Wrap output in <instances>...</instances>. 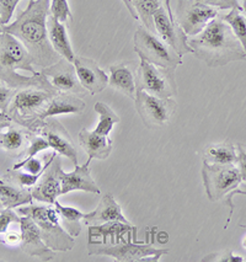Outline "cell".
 <instances>
[{"instance_id":"cell-40","label":"cell","mask_w":246,"mask_h":262,"mask_svg":"<svg viewBox=\"0 0 246 262\" xmlns=\"http://www.w3.org/2000/svg\"><path fill=\"white\" fill-rule=\"evenodd\" d=\"M236 166H238L240 173H241L242 182H246V144H238L236 145Z\"/></svg>"},{"instance_id":"cell-4","label":"cell","mask_w":246,"mask_h":262,"mask_svg":"<svg viewBox=\"0 0 246 262\" xmlns=\"http://www.w3.org/2000/svg\"><path fill=\"white\" fill-rule=\"evenodd\" d=\"M57 94L35 86L20 89L13 97L7 114L15 123L35 132L41 122V116Z\"/></svg>"},{"instance_id":"cell-13","label":"cell","mask_w":246,"mask_h":262,"mask_svg":"<svg viewBox=\"0 0 246 262\" xmlns=\"http://www.w3.org/2000/svg\"><path fill=\"white\" fill-rule=\"evenodd\" d=\"M154 27L155 33L166 45L174 50L180 57L185 54L192 53L190 45H188L187 35L185 33L181 26L169 16L165 8H159L154 14Z\"/></svg>"},{"instance_id":"cell-33","label":"cell","mask_w":246,"mask_h":262,"mask_svg":"<svg viewBox=\"0 0 246 262\" xmlns=\"http://www.w3.org/2000/svg\"><path fill=\"white\" fill-rule=\"evenodd\" d=\"M57 154H58L57 151H53L52 154H50V157H48V160L44 161V165L42 164V161L39 159H36V158H31V159H29V160L17 161V163H15L13 165V169L14 170L24 169L26 172L32 173V175H37V173L41 172L42 170L44 169V167H47L51 163H52V160L54 159V157H56Z\"/></svg>"},{"instance_id":"cell-18","label":"cell","mask_w":246,"mask_h":262,"mask_svg":"<svg viewBox=\"0 0 246 262\" xmlns=\"http://www.w3.org/2000/svg\"><path fill=\"white\" fill-rule=\"evenodd\" d=\"M75 72L81 86L91 95L102 93L108 85L107 74L97 66L96 62L86 57H75Z\"/></svg>"},{"instance_id":"cell-44","label":"cell","mask_w":246,"mask_h":262,"mask_svg":"<svg viewBox=\"0 0 246 262\" xmlns=\"http://www.w3.org/2000/svg\"><path fill=\"white\" fill-rule=\"evenodd\" d=\"M123 2V4L126 5V8L128 9V11H129V14H130V16L133 17V19L135 20H139V17H138V15H137V13H136V10H135V8H133V4H132V0H122Z\"/></svg>"},{"instance_id":"cell-11","label":"cell","mask_w":246,"mask_h":262,"mask_svg":"<svg viewBox=\"0 0 246 262\" xmlns=\"http://www.w3.org/2000/svg\"><path fill=\"white\" fill-rule=\"evenodd\" d=\"M218 16V10L194 0H178L175 20L187 36H197Z\"/></svg>"},{"instance_id":"cell-46","label":"cell","mask_w":246,"mask_h":262,"mask_svg":"<svg viewBox=\"0 0 246 262\" xmlns=\"http://www.w3.org/2000/svg\"><path fill=\"white\" fill-rule=\"evenodd\" d=\"M240 5H241L242 10H244L246 13V0H241V4H240Z\"/></svg>"},{"instance_id":"cell-5","label":"cell","mask_w":246,"mask_h":262,"mask_svg":"<svg viewBox=\"0 0 246 262\" xmlns=\"http://www.w3.org/2000/svg\"><path fill=\"white\" fill-rule=\"evenodd\" d=\"M17 213L30 217L37 224L46 245L53 251L65 252L74 249V237L59 224V214L56 208L43 206L20 207Z\"/></svg>"},{"instance_id":"cell-38","label":"cell","mask_w":246,"mask_h":262,"mask_svg":"<svg viewBox=\"0 0 246 262\" xmlns=\"http://www.w3.org/2000/svg\"><path fill=\"white\" fill-rule=\"evenodd\" d=\"M16 89L0 80V112H7L9 105L13 101V97L16 94Z\"/></svg>"},{"instance_id":"cell-39","label":"cell","mask_w":246,"mask_h":262,"mask_svg":"<svg viewBox=\"0 0 246 262\" xmlns=\"http://www.w3.org/2000/svg\"><path fill=\"white\" fill-rule=\"evenodd\" d=\"M203 261H217V262H244L245 260L239 255H234L233 251L226 250V251L219 252V254L207 255Z\"/></svg>"},{"instance_id":"cell-21","label":"cell","mask_w":246,"mask_h":262,"mask_svg":"<svg viewBox=\"0 0 246 262\" xmlns=\"http://www.w3.org/2000/svg\"><path fill=\"white\" fill-rule=\"evenodd\" d=\"M84 221L86 225L102 224L107 223V222H123V223H129L123 215L121 206L108 193L104 194L101 197L95 211L86 213Z\"/></svg>"},{"instance_id":"cell-27","label":"cell","mask_w":246,"mask_h":262,"mask_svg":"<svg viewBox=\"0 0 246 262\" xmlns=\"http://www.w3.org/2000/svg\"><path fill=\"white\" fill-rule=\"evenodd\" d=\"M53 206L54 208L57 209V212H58L59 218L62 219L63 228H64L73 237L79 236V234L81 233V229H83L80 222L84 221L86 213L80 212L79 209L74 208V207L62 206L58 201H56V202L53 203Z\"/></svg>"},{"instance_id":"cell-2","label":"cell","mask_w":246,"mask_h":262,"mask_svg":"<svg viewBox=\"0 0 246 262\" xmlns=\"http://www.w3.org/2000/svg\"><path fill=\"white\" fill-rule=\"evenodd\" d=\"M192 54L211 68L246 59V53L232 27L217 16L192 39H188Z\"/></svg>"},{"instance_id":"cell-34","label":"cell","mask_w":246,"mask_h":262,"mask_svg":"<svg viewBox=\"0 0 246 262\" xmlns=\"http://www.w3.org/2000/svg\"><path fill=\"white\" fill-rule=\"evenodd\" d=\"M51 15L58 19L60 23L73 19V14L68 0H51Z\"/></svg>"},{"instance_id":"cell-26","label":"cell","mask_w":246,"mask_h":262,"mask_svg":"<svg viewBox=\"0 0 246 262\" xmlns=\"http://www.w3.org/2000/svg\"><path fill=\"white\" fill-rule=\"evenodd\" d=\"M203 160L209 164H219V165H229L236 164L238 154L236 147L229 142L217 143V144H209L206 147L203 153Z\"/></svg>"},{"instance_id":"cell-37","label":"cell","mask_w":246,"mask_h":262,"mask_svg":"<svg viewBox=\"0 0 246 262\" xmlns=\"http://www.w3.org/2000/svg\"><path fill=\"white\" fill-rule=\"evenodd\" d=\"M20 219L17 212H14L11 208H3L0 211V234L7 233L10 224L20 223Z\"/></svg>"},{"instance_id":"cell-12","label":"cell","mask_w":246,"mask_h":262,"mask_svg":"<svg viewBox=\"0 0 246 262\" xmlns=\"http://www.w3.org/2000/svg\"><path fill=\"white\" fill-rule=\"evenodd\" d=\"M33 133L44 137L46 141L53 148L54 151L68 158L74 165H78V153L71 135L65 127L56 118H46L39 122Z\"/></svg>"},{"instance_id":"cell-23","label":"cell","mask_w":246,"mask_h":262,"mask_svg":"<svg viewBox=\"0 0 246 262\" xmlns=\"http://www.w3.org/2000/svg\"><path fill=\"white\" fill-rule=\"evenodd\" d=\"M85 107H86V103L81 99H79L77 94L58 93L51 100L48 107L41 116V121L58 115L81 114L85 111Z\"/></svg>"},{"instance_id":"cell-31","label":"cell","mask_w":246,"mask_h":262,"mask_svg":"<svg viewBox=\"0 0 246 262\" xmlns=\"http://www.w3.org/2000/svg\"><path fill=\"white\" fill-rule=\"evenodd\" d=\"M226 23L232 27L234 35L239 39L246 53V13L240 9H233L229 13L221 16Z\"/></svg>"},{"instance_id":"cell-30","label":"cell","mask_w":246,"mask_h":262,"mask_svg":"<svg viewBox=\"0 0 246 262\" xmlns=\"http://www.w3.org/2000/svg\"><path fill=\"white\" fill-rule=\"evenodd\" d=\"M94 110L99 115V123H97V126L94 130L96 133H99V135L110 136L111 130L114 129V126L121 121V118L105 102H96L95 106H94Z\"/></svg>"},{"instance_id":"cell-28","label":"cell","mask_w":246,"mask_h":262,"mask_svg":"<svg viewBox=\"0 0 246 262\" xmlns=\"http://www.w3.org/2000/svg\"><path fill=\"white\" fill-rule=\"evenodd\" d=\"M132 4L143 26L155 33L153 17L158 9L163 7L162 0H132Z\"/></svg>"},{"instance_id":"cell-35","label":"cell","mask_w":246,"mask_h":262,"mask_svg":"<svg viewBox=\"0 0 246 262\" xmlns=\"http://www.w3.org/2000/svg\"><path fill=\"white\" fill-rule=\"evenodd\" d=\"M20 0H0V24L8 25Z\"/></svg>"},{"instance_id":"cell-48","label":"cell","mask_w":246,"mask_h":262,"mask_svg":"<svg viewBox=\"0 0 246 262\" xmlns=\"http://www.w3.org/2000/svg\"><path fill=\"white\" fill-rule=\"evenodd\" d=\"M4 208V206H3V203H2V201H0V211H2V209Z\"/></svg>"},{"instance_id":"cell-9","label":"cell","mask_w":246,"mask_h":262,"mask_svg":"<svg viewBox=\"0 0 246 262\" xmlns=\"http://www.w3.org/2000/svg\"><path fill=\"white\" fill-rule=\"evenodd\" d=\"M136 86L160 99H170L177 95L175 71L162 68L141 59L136 74Z\"/></svg>"},{"instance_id":"cell-6","label":"cell","mask_w":246,"mask_h":262,"mask_svg":"<svg viewBox=\"0 0 246 262\" xmlns=\"http://www.w3.org/2000/svg\"><path fill=\"white\" fill-rule=\"evenodd\" d=\"M133 48L142 60L156 67L175 71L182 64V57L166 45L156 33L149 31L144 26H139L136 30L133 35Z\"/></svg>"},{"instance_id":"cell-14","label":"cell","mask_w":246,"mask_h":262,"mask_svg":"<svg viewBox=\"0 0 246 262\" xmlns=\"http://www.w3.org/2000/svg\"><path fill=\"white\" fill-rule=\"evenodd\" d=\"M62 158L58 154L54 157L52 163L44 170L31 190L32 197L39 202L53 205L59 196H62Z\"/></svg>"},{"instance_id":"cell-36","label":"cell","mask_w":246,"mask_h":262,"mask_svg":"<svg viewBox=\"0 0 246 262\" xmlns=\"http://www.w3.org/2000/svg\"><path fill=\"white\" fill-rule=\"evenodd\" d=\"M194 2L214 8L217 10H233V9H240L241 10L242 9L239 0H194Z\"/></svg>"},{"instance_id":"cell-19","label":"cell","mask_w":246,"mask_h":262,"mask_svg":"<svg viewBox=\"0 0 246 262\" xmlns=\"http://www.w3.org/2000/svg\"><path fill=\"white\" fill-rule=\"evenodd\" d=\"M93 159H87L84 165H75L72 172H63L62 175V194H66L72 191H84L89 193L100 194L99 186L91 176L90 163Z\"/></svg>"},{"instance_id":"cell-41","label":"cell","mask_w":246,"mask_h":262,"mask_svg":"<svg viewBox=\"0 0 246 262\" xmlns=\"http://www.w3.org/2000/svg\"><path fill=\"white\" fill-rule=\"evenodd\" d=\"M236 194H242V196H246V182H244V185L241 186V188H236V190H234L232 193H229L227 196V200H226V203L228 205V207L230 208V213H229V218H228V222L230 221V217H232L233 214V211H234V205H233V197L236 196Z\"/></svg>"},{"instance_id":"cell-15","label":"cell","mask_w":246,"mask_h":262,"mask_svg":"<svg viewBox=\"0 0 246 262\" xmlns=\"http://www.w3.org/2000/svg\"><path fill=\"white\" fill-rule=\"evenodd\" d=\"M42 74L50 80V83L56 88L59 93H71V94H86L87 91L81 86L79 81L77 72H75L74 64L69 60L60 58L58 62L52 66L43 68L41 71Z\"/></svg>"},{"instance_id":"cell-42","label":"cell","mask_w":246,"mask_h":262,"mask_svg":"<svg viewBox=\"0 0 246 262\" xmlns=\"http://www.w3.org/2000/svg\"><path fill=\"white\" fill-rule=\"evenodd\" d=\"M0 243L5 244V245L9 246H14V245H20L21 243V233H9L5 235V237L3 240H0Z\"/></svg>"},{"instance_id":"cell-3","label":"cell","mask_w":246,"mask_h":262,"mask_svg":"<svg viewBox=\"0 0 246 262\" xmlns=\"http://www.w3.org/2000/svg\"><path fill=\"white\" fill-rule=\"evenodd\" d=\"M32 64L31 54L19 39L10 33H0V80L16 90L35 86L59 93L41 72L33 69Z\"/></svg>"},{"instance_id":"cell-10","label":"cell","mask_w":246,"mask_h":262,"mask_svg":"<svg viewBox=\"0 0 246 262\" xmlns=\"http://www.w3.org/2000/svg\"><path fill=\"white\" fill-rule=\"evenodd\" d=\"M135 105L143 124L149 129L164 127L169 123L177 108L174 97L160 99L141 89H136Z\"/></svg>"},{"instance_id":"cell-32","label":"cell","mask_w":246,"mask_h":262,"mask_svg":"<svg viewBox=\"0 0 246 262\" xmlns=\"http://www.w3.org/2000/svg\"><path fill=\"white\" fill-rule=\"evenodd\" d=\"M29 141L30 145L29 148H27V150L19 155L20 161H25L31 159V158H35L39 151H43L46 149L50 148L48 142L46 141L44 137H42L41 135H36V133L31 132L29 136Z\"/></svg>"},{"instance_id":"cell-20","label":"cell","mask_w":246,"mask_h":262,"mask_svg":"<svg viewBox=\"0 0 246 262\" xmlns=\"http://www.w3.org/2000/svg\"><path fill=\"white\" fill-rule=\"evenodd\" d=\"M79 143L90 159L105 160L112 153V139L86 128L79 130Z\"/></svg>"},{"instance_id":"cell-1","label":"cell","mask_w":246,"mask_h":262,"mask_svg":"<svg viewBox=\"0 0 246 262\" xmlns=\"http://www.w3.org/2000/svg\"><path fill=\"white\" fill-rule=\"evenodd\" d=\"M51 0H30L27 8L13 24L3 26V32L13 35L26 47L35 66L42 69L58 62L60 57L53 50L48 37L47 20L51 15Z\"/></svg>"},{"instance_id":"cell-49","label":"cell","mask_w":246,"mask_h":262,"mask_svg":"<svg viewBox=\"0 0 246 262\" xmlns=\"http://www.w3.org/2000/svg\"><path fill=\"white\" fill-rule=\"evenodd\" d=\"M2 32H3V25L0 24V33H2Z\"/></svg>"},{"instance_id":"cell-22","label":"cell","mask_w":246,"mask_h":262,"mask_svg":"<svg viewBox=\"0 0 246 262\" xmlns=\"http://www.w3.org/2000/svg\"><path fill=\"white\" fill-rule=\"evenodd\" d=\"M47 29L48 37H50V42L52 45L53 50L62 58L74 63V59L77 56L74 54V50L72 47L71 39H69L64 23H60L58 19L50 15L47 20Z\"/></svg>"},{"instance_id":"cell-25","label":"cell","mask_w":246,"mask_h":262,"mask_svg":"<svg viewBox=\"0 0 246 262\" xmlns=\"http://www.w3.org/2000/svg\"><path fill=\"white\" fill-rule=\"evenodd\" d=\"M33 200L31 190L20 186L7 184H0V201L4 208H16V207L25 206L31 203Z\"/></svg>"},{"instance_id":"cell-43","label":"cell","mask_w":246,"mask_h":262,"mask_svg":"<svg viewBox=\"0 0 246 262\" xmlns=\"http://www.w3.org/2000/svg\"><path fill=\"white\" fill-rule=\"evenodd\" d=\"M11 123H13V120L9 117L7 112H0V132H2L4 128H8Z\"/></svg>"},{"instance_id":"cell-17","label":"cell","mask_w":246,"mask_h":262,"mask_svg":"<svg viewBox=\"0 0 246 262\" xmlns=\"http://www.w3.org/2000/svg\"><path fill=\"white\" fill-rule=\"evenodd\" d=\"M137 227L123 222H107V223L89 225V239L87 244H118L129 240H137Z\"/></svg>"},{"instance_id":"cell-16","label":"cell","mask_w":246,"mask_h":262,"mask_svg":"<svg viewBox=\"0 0 246 262\" xmlns=\"http://www.w3.org/2000/svg\"><path fill=\"white\" fill-rule=\"evenodd\" d=\"M19 224L21 230L20 249L26 255L37 257L43 262L53 261L56 257V251H53L52 249L46 245L37 224L26 215L21 217Z\"/></svg>"},{"instance_id":"cell-29","label":"cell","mask_w":246,"mask_h":262,"mask_svg":"<svg viewBox=\"0 0 246 262\" xmlns=\"http://www.w3.org/2000/svg\"><path fill=\"white\" fill-rule=\"evenodd\" d=\"M31 130L20 129L15 128L13 123L8 127L5 132H0V149L7 151H15L25 144V142L29 139Z\"/></svg>"},{"instance_id":"cell-47","label":"cell","mask_w":246,"mask_h":262,"mask_svg":"<svg viewBox=\"0 0 246 262\" xmlns=\"http://www.w3.org/2000/svg\"><path fill=\"white\" fill-rule=\"evenodd\" d=\"M242 246H244V248L246 249V235H245L244 239H242Z\"/></svg>"},{"instance_id":"cell-7","label":"cell","mask_w":246,"mask_h":262,"mask_svg":"<svg viewBox=\"0 0 246 262\" xmlns=\"http://www.w3.org/2000/svg\"><path fill=\"white\" fill-rule=\"evenodd\" d=\"M169 249H155L151 244H137L127 240L118 244H87L90 256H108L118 262L159 261Z\"/></svg>"},{"instance_id":"cell-45","label":"cell","mask_w":246,"mask_h":262,"mask_svg":"<svg viewBox=\"0 0 246 262\" xmlns=\"http://www.w3.org/2000/svg\"><path fill=\"white\" fill-rule=\"evenodd\" d=\"M165 9L168 11L169 16L171 17L172 20H175V15L172 14V9H171V0H165Z\"/></svg>"},{"instance_id":"cell-8","label":"cell","mask_w":246,"mask_h":262,"mask_svg":"<svg viewBox=\"0 0 246 262\" xmlns=\"http://www.w3.org/2000/svg\"><path fill=\"white\" fill-rule=\"evenodd\" d=\"M202 181L206 194L212 202L224 199L242 184L241 173L236 164L219 165L209 164L206 160L202 163Z\"/></svg>"},{"instance_id":"cell-24","label":"cell","mask_w":246,"mask_h":262,"mask_svg":"<svg viewBox=\"0 0 246 262\" xmlns=\"http://www.w3.org/2000/svg\"><path fill=\"white\" fill-rule=\"evenodd\" d=\"M108 85L123 95L135 99L136 95V78L126 64H116L110 67Z\"/></svg>"},{"instance_id":"cell-50","label":"cell","mask_w":246,"mask_h":262,"mask_svg":"<svg viewBox=\"0 0 246 262\" xmlns=\"http://www.w3.org/2000/svg\"><path fill=\"white\" fill-rule=\"evenodd\" d=\"M3 182H5V181L3 179H0V184H3Z\"/></svg>"}]
</instances>
